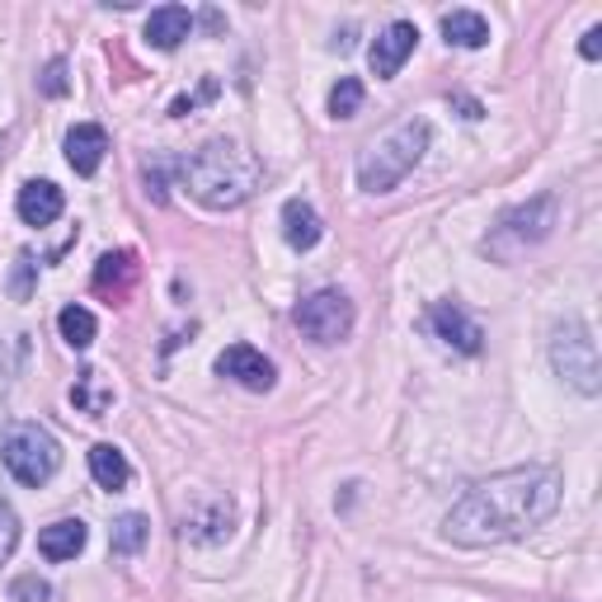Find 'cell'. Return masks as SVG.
Wrapping results in <instances>:
<instances>
[{"label": "cell", "mask_w": 602, "mask_h": 602, "mask_svg": "<svg viewBox=\"0 0 602 602\" xmlns=\"http://www.w3.org/2000/svg\"><path fill=\"white\" fill-rule=\"evenodd\" d=\"M560 509V475L551 466H518L504 475L480 480L448 513L452 546H499L532 528H541Z\"/></svg>", "instance_id": "1"}, {"label": "cell", "mask_w": 602, "mask_h": 602, "mask_svg": "<svg viewBox=\"0 0 602 602\" xmlns=\"http://www.w3.org/2000/svg\"><path fill=\"white\" fill-rule=\"evenodd\" d=\"M184 189L198 198L203 208L212 212H227V208H240L245 198L259 189V179H264V165H259V155L245 151L240 142H227V137H212V142L198 147L184 165Z\"/></svg>", "instance_id": "2"}, {"label": "cell", "mask_w": 602, "mask_h": 602, "mask_svg": "<svg viewBox=\"0 0 602 602\" xmlns=\"http://www.w3.org/2000/svg\"><path fill=\"white\" fill-rule=\"evenodd\" d=\"M424 151H429V123L424 118H405V123H395L381 142H372L363 151V160H358V184L368 193H391L424 160Z\"/></svg>", "instance_id": "3"}, {"label": "cell", "mask_w": 602, "mask_h": 602, "mask_svg": "<svg viewBox=\"0 0 602 602\" xmlns=\"http://www.w3.org/2000/svg\"><path fill=\"white\" fill-rule=\"evenodd\" d=\"M0 461L10 466L19 485H48L57 466H62V448L43 424H14L6 443H0Z\"/></svg>", "instance_id": "4"}, {"label": "cell", "mask_w": 602, "mask_h": 602, "mask_svg": "<svg viewBox=\"0 0 602 602\" xmlns=\"http://www.w3.org/2000/svg\"><path fill=\"white\" fill-rule=\"evenodd\" d=\"M551 363H555V372L565 377L579 395H598V387H602V381H598L602 377V368H598V339H593V330L584 325V320H565V325L555 330Z\"/></svg>", "instance_id": "5"}, {"label": "cell", "mask_w": 602, "mask_h": 602, "mask_svg": "<svg viewBox=\"0 0 602 602\" xmlns=\"http://www.w3.org/2000/svg\"><path fill=\"white\" fill-rule=\"evenodd\" d=\"M551 227H555V193H541V198H532L528 208H513V212L499 217V227L485 240V250H494L499 259H513L518 250H528V245H536V240H546Z\"/></svg>", "instance_id": "6"}, {"label": "cell", "mask_w": 602, "mask_h": 602, "mask_svg": "<svg viewBox=\"0 0 602 602\" xmlns=\"http://www.w3.org/2000/svg\"><path fill=\"white\" fill-rule=\"evenodd\" d=\"M297 330L315 339V344H339V339H349V330H353V301L334 288L311 292L297 307Z\"/></svg>", "instance_id": "7"}, {"label": "cell", "mask_w": 602, "mask_h": 602, "mask_svg": "<svg viewBox=\"0 0 602 602\" xmlns=\"http://www.w3.org/2000/svg\"><path fill=\"white\" fill-rule=\"evenodd\" d=\"M414 43H419V29L410 24V19H395V24H387V29L377 33L372 52H368L372 76H377V80H391L400 67H405V57L414 52Z\"/></svg>", "instance_id": "8"}, {"label": "cell", "mask_w": 602, "mask_h": 602, "mask_svg": "<svg viewBox=\"0 0 602 602\" xmlns=\"http://www.w3.org/2000/svg\"><path fill=\"white\" fill-rule=\"evenodd\" d=\"M429 325L456 353H480V344H485V330H480L475 320L456 307V301H438V307L429 311Z\"/></svg>", "instance_id": "9"}, {"label": "cell", "mask_w": 602, "mask_h": 602, "mask_svg": "<svg viewBox=\"0 0 602 602\" xmlns=\"http://www.w3.org/2000/svg\"><path fill=\"white\" fill-rule=\"evenodd\" d=\"M217 372L240 381L245 391H269L273 387V363L250 344H231V349L217 353Z\"/></svg>", "instance_id": "10"}, {"label": "cell", "mask_w": 602, "mask_h": 602, "mask_svg": "<svg viewBox=\"0 0 602 602\" xmlns=\"http://www.w3.org/2000/svg\"><path fill=\"white\" fill-rule=\"evenodd\" d=\"M19 217H24L29 227H52L57 217H62V208H67V198H62V189L57 184H48V179H29L24 189H19Z\"/></svg>", "instance_id": "11"}, {"label": "cell", "mask_w": 602, "mask_h": 602, "mask_svg": "<svg viewBox=\"0 0 602 602\" xmlns=\"http://www.w3.org/2000/svg\"><path fill=\"white\" fill-rule=\"evenodd\" d=\"M104 151H109V132L99 123H76L67 132V160L76 174H94L99 165H104Z\"/></svg>", "instance_id": "12"}, {"label": "cell", "mask_w": 602, "mask_h": 602, "mask_svg": "<svg viewBox=\"0 0 602 602\" xmlns=\"http://www.w3.org/2000/svg\"><path fill=\"white\" fill-rule=\"evenodd\" d=\"M137 254H128V250H118V254H104L99 259V269H94V292L99 297H109V301H123L128 292H132V283H137Z\"/></svg>", "instance_id": "13"}, {"label": "cell", "mask_w": 602, "mask_h": 602, "mask_svg": "<svg viewBox=\"0 0 602 602\" xmlns=\"http://www.w3.org/2000/svg\"><path fill=\"white\" fill-rule=\"evenodd\" d=\"M189 33H193V14H189L184 6H160V10H151V19H147V43L160 48V52H174Z\"/></svg>", "instance_id": "14"}, {"label": "cell", "mask_w": 602, "mask_h": 602, "mask_svg": "<svg viewBox=\"0 0 602 602\" xmlns=\"http://www.w3.org/2000/svg\"><path fill=\"white\" fill-rule=\"evenodd\" d=\"M320 235H325V222H320V212L311 203H301V198H288L283 203V240L292 250H315Z\"/></svg>", "instance_id": "15"}, {"label": "cell", "mask_w": 602, "mask_h": 602, "mask_svg": "<svg viewBox=\"0 0 602 602\" xmlns=\"http://www.w3.org/2000/svg\"><path fill=\"white\" fill-rule=\"evenodd\" d=\"M38 551L48 560H76L86 551V523H80V518H62V523L43 528L38 532Z\"/></svg>", "instance_id": "16"}, {"label": "cell", "mask_w": 602, "mask_h": 602, "mask_svg": "<svg viewBox=\"0 0 602 602\" xmlns=\"http://www.w3.org/2000/svg\"><path fill=\"white\" fill-rule=\"evenodd\" d=\"M71 405H76L80 414H104V410L113 405V387L104 381V372H94V368L80 372L76 387H71Z\"/></svg>", "instance_id": "17"}, {"label": "cell", "mask_w": 602, "mask_h": 602, "mask_svg": "<svg viewBox=\"0 0 602 602\" xmlns=\"http://www.w3.org/2000/svg\"><path fill=\"white\" fill-rule=\"evenodd\" d=\"M90 475L104 490H123L128 480H132V466H128V456L118 452L113 443H99V448H90Z\"/></svg>", "instance_id": "18"}, {"label": "cell", "mask_w": 602, "mask_h": 602, "mask_svg": "<svg viewBox=\"0 0 602 602\" xmlns=\"http://www.w3.org/2000/svg\"><path fill=\"white\" fill-rule=\"evenodd\" d=\"M443 33H448V43H456V48H485L490 43V24H485V14H475V10L443 14Z\"/></svg>", "instance_id": "19"}, {"label": "cell", "mask_w": 602, "mask_h": 602, "mask_svg": "<svg viewBox=\"0 0 602 602\" xmlns=\"http://www.w3.org/2000/svg\"><path fill=\"white\" fill-rule=\"evenodd\" d=\"M147 536H151L147 518H142V513H123V518L113 523V532H109V546H113V555L128 560V555H137V551L147 546Z\"/></svg>", "instance_id": "20"}, {"label": "cell", "mask_w": 602, "mask_h": 602, "mask_svg": "<svg viewBox=\"0 0 602 602\" xmlns=\"http://www.w3.org/2000/svg\"><path fill=\"white\" fill-rule=\"evenodd\" d=\"M57 330H62V339H67L71 349H90L94 334H99L94 315L86 307H62V315H57Z\"/></svg>", "instance_id": "21"}, {"label": "cell", "mask_w": 602, "mask_h": 602, "mask_svg": "<svg viewBox=\"0 0 602 602\" xmlns=\"http://www.w3.org/2000/svg\"><path fill=\"white\" fill-rule=\"evenodd\" d=\"M358 109H363V80L339 76V86L330 90V118H353Z\"/></svg>", "instance_id": "22"}, {"label": "cell", "mask_w": 602, "mask_h": 602, "mask_svg": "<svg viewBox=\"0 0 602 602\" xmlns=\"http://www.w3.org/2000/svg\"><path fill=\"white\" fill-rule=\"evenodd\" d=\"M14 546H19V513L10 504H0V565L14 555Z\"/></svg>", "instance_id": "23"}, {"label": "cell", "mask_w": 602, "mask_h": 602, "mask_svg": "<svg viewBox=\"0 0 602 602\" xmlns=\"http://www.w3.org/2000/svg\"><path fill=\"white\" fill-rule=\"evenodd\" d=\"M10 598L14 602H48V584L38 574H19L14 584H10Z\"/></svg>", "instance_id": "24"}, {"label": "cell", "mask_w": 602, "mask_h": 602, "mask_svg": "<svg viewBox=\"0 0 602 602\" xmlns=\"http://www.w3.org/2000/svg\"><path fill=\"white\" fill-rule=\"evenodd\" d=\"M38 86H43V94H52V99L67 94V62H62V57H57V62H48V71H43V80H38Z\"/></svg>", "instance_id": "25"}, {"label": "cell", "mask_w": 602, "mask_h": 602, "mask_svg": "<svg viewBox=\"0 0 602 602\" xmlns=\"http://www.w3.org/2000/svg\"><path fill=\"white\" fill-rule=\"evenodd\" d=\"M579 52H584L589 62H598V57H602V29H589V33H584V43H579Z\"/></svg>", "instance_id": "26"}, {"label": "cell", "mask_w": 602, "mask_h": 602, "mask_svg": "<svg viewBox=\"0 0 602 602\" xmlns=\"http://www.w3.org/2000/svg\"><path fill=\"white\" fill-rule=\"evenodd\" d=\"M29 273H33V264H29V259H19V269H14V297H29Z\"/></svg>", "instance_id": "27"}]
</instances>
